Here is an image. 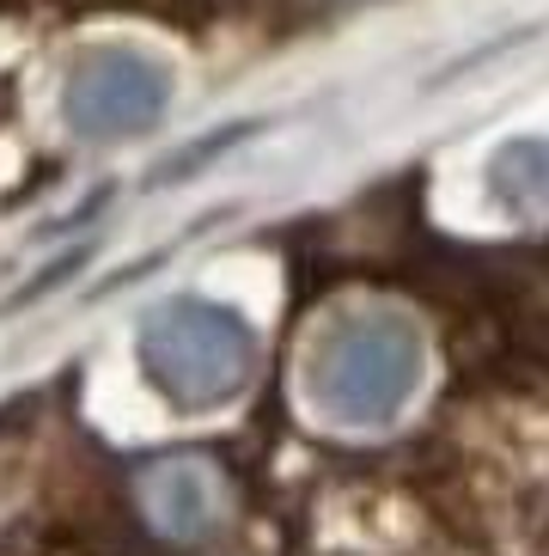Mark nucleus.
Segmentation results:
<instances>
[{
  "label": "nucleus",
  "instance_id": "f257e3e1",
  "mask_svg": "<svg viewBox=\"0 0 549 556\" xmlns=\"http://www.w3.org/2000/svg\"><path fill=\"white\" fill-rule=\"evenodd\" d=\"M421 343L404 318H342L306 367V397L342 428H379L416 397Z\"/></svg>",
  "mask_w": 549,
  "mask_h": 556
},
{
  "label": "nucleus",
  "instance_id": "f03ea898",
  "mask_svg": "<svg viewBox=\"0 0 549 556\" xmlns=\"http://www.w3.org/2000/svg\"><path fill=\"white\" fill-rule=\"evenodd\" d=\"M141 361H146V379L171 404L208 409V404H227L251 379L257 337H251L239 312L208 306V300H178V306H159L146 318Z\"/></svg>",
  "mask_w": 549,
  "mask_h": 556
},
{
  "label": "nucleus",
  "instance_id": "7ed1b4c3",
  "mask_svg": "<svg viewBox=\"0 0 549 556\" xmlns=\"http://www.w3.org/2000/svg\"><path fill=\"white\" fill-rule=\"evenodd\" d=\"M135 502H141L146 526H153L159 539L195 544V539H208L214 526H220V514H227V483H220V471H214L208 458L171 453V458L141 465Z\"/></svg>",
  "mask_w": 549,
  "mask_h": 556
},
{
  "label": "nucleus",
  "instance_id": "20e7f679",
  "mask_svg": "<svg viewBox=\"0 0 549 556\" xmlns=\"http://www.w3.org/2000/svg\"><path fill=\"white\" fill-rule=\"evenodd\" d=\"M159 99H165L159 67L135 62V55H98L67 92V116L86 135H116V129H141L146 116L159 111Z\"/></svg>",
  "mask_w": 549,
  "mask_h": 556
}]
</instances>
